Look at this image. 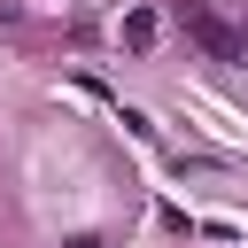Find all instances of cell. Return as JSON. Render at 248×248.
<instances>
[{
  "label": "cell",
  "instance_id": "3957f363",
  "mask_svg": "<svg viewBox=\"0 0 248 248\" xmlns=\"http://www.w3.org/2000/svg\"><path fill=\"white\" fill-rule=\"evenodd\" d=\"M70 248H101V240H93V232H78V240H70Z\"/></svg>",
  "mask_w": 248,
  "mask_h": 248
},
{
  "label": "cell",
  "instance_id": "6da1fadb",
  "mask_svg": "<svg viewBox=\"0 0 248 248\" xmlns=\"http://www.w3.org/2000/svg\"><path fill=\"white\" fill-rule=\"evenodd\" d=\"M186 31H194V46H202L209 62H240V39H232L209 8H194V0H186Z\"/></svg>",
  "mask_w": 248,
  "mask_h": 248
},
{
  "label": "cell",
  "instance_id": "7a4b0ae2",
  "mask_svg": "<svg viewBox=\"0 0 248 248\" xmlns=\"http://www.w3.org/2000/svg\"><path fill=\"white\" fill-rule=\"evenodd\" d=\"M155 31H163V23H155V8H132V16H124V46H132V54H147V46H155Z\"/></svg>",
  "mask_w": 248,
  "mask_h": 248
}]
</instances>
